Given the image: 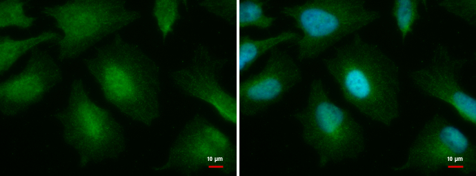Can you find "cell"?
<instances>
[{
  "label": "cell",
  "instance_id": "cell-13",
  "mask_svg": "<svg viewBox=\"0 0 476 176\" xmlns=\"http://www.w3.org/2000/svg\"><path fill=\"white\" fill-rule=\"evenodd\" d=\"M202 10L210 15L230 25L237 24V28H255L266 30L272 28L276 19L268 14L266 3L263 1L216 0L199 2Z\"/></svg>",
  "mask_w": 476,
  "mask_h": 176
},
{
  "label": "cell",
  "instance_id": "cell-7",
  "mask_svg": "<svg viewBox=\"0 0 476 176\" xmlns=\"http://www.w3.org/2000/svg\"><path fill=\"white\" fill-rule=\"evenodd\" d=\"M235 151L229 135L205 115L196 113L181 127L163 160L151 170L190 174L206 171L212 168L210 162H219L224 174L230 175L236 166Z\"/></svg>",
  "mask_w": 476,
  "mask_h": 176
},
{
  "label": "cell",
  "instance_id": "cell-18",
  "mask_svg": "<svg viewBox=\"0 0 476 176\" xmlns=\"http://www.w3.org/2000/svg\"><path fill=\"white\" fill-rule=\"evenodd\" d=\"M181 2L157 1L152 6V15L160 36L166 38L174 30L181 13Z\"/></svg>",
  "mask_w": 476,
  "mask_h": 176
},
{
  "label": "cell",
  "instance_id": "cell-12",
  "mask_svg": "<svg viewBox=\"0 0 476 176\" xmlns=\"http://www.w3.org/2000/svg\"><path fill=\"white\" fill-rule=\"evenodd\" d=\"M409 80L418 92L446 104L463 120L476 126L475 97L464 86L450 54H437L425 65L412 71Z\"/></svg>",
  "mask_w": 476,
  "mask_h": 176
},
{
  "label": "cell",
  "instance_id": "cell-10",
  "mask_svg": "<svg viewBox=\"0 0 476 176\" xmlns=\"http://www.w3.org/2000/svg\"><path fill=\"white\" fill-rule=\"evenodd\" d=\"M220 59L209 47L201 45L169 76L179 92L206 104L221 120L234 126L236 118L241 116L237 112L235 94L222 83Z\"/></svg>",
  "mask_w": 476,
  "mask_h": 176
},
{
  "label": "cell",
  "instance_id": "cell-2",
  "mask_svg": "<svg viewBox=\"0 0 476 176\" xmlns=\"http://www.w3.org/2000/svg\"><path fill=\"white\" fill-rule=\"evenodd\" d=\"M104 99L126 118L149 126L162 111L159 64L141 45L121 35L83 60Z\"/></svg>",
  "mask_w": 476,
  "mask_h": 176
},
{
  "label": "cell",
  "instance_id": "cell-5",
  "mask_svg": "<svg viewBox=\"0 0 476 176\" xmlns=\"http://www.w3.org/2000/svg\"><path fill=\"white\" fill-rule=\"evenodd\" d=\"M299 36L293 43L299 61L317 58L343 40L376 23L381 12L362 0H312L283 6Z\"/></svg>",
  "mask_w": 476,
  "mask_h": 176
},
{
  "label": "cell",
  "instance_id": "cell-4",
  "mask_svg": "<svg viewBox=\"0 0 476 176\" xmlns=\"http://www.w3.org/2000/svg\"><path fill=\"white\" fill-rule=\"evenodd\" d=\"M53 118L80 168L116 160L127 149L128 138L122 124L92 97L81 78L71 80L65 102Z\"/></svg>",
  "mask_w": 476,
  "mask_h": 176
},
{
  "label": "cell",
  "instance_id": "cell-17",
  "mask_svg": "<svg viewBox=\"0 0 476 176\" xmlns=\"http://www.w3.org/2000/svg\"><path fill=\"white\" fill-rule=\"evenodd\" d=\"M37 18L26 10L24 2L21 1H1L0 2L1 29L16 28L23 30L32 28Z\"/></svg>",
  "mask_w": 476,
  "mask_h": 176
},
{
  "label": "cell",
  "instance_id": "cell-14",
  "mask_svg": "<svg viewBox=\"0 0 476 176\" xmlns=\"http://www.w3.org/2000/svg\"><path fill=\"white\" fill-rule=\"evenodd\" d=\"M237 38V67L241 75L247 72L263 56L270 54L284 44L294 43L299 38L298 31L288 28L276 34L264 37L255 38L240 33Z\"/></svg>",
  "mask_w": 476,
  "mask_h": 176
},
{
  "label": "cell",
  "instance_id": "cell-8",
  "mask_svg": "<svg viewBox=\"0 0 476 176\" xmlns=\"http://www.w3.org/2000/svg\"><path fill=\"white\" fill-rule=\"evenodd\" d=\"M462 163L464 174L476 173V146L470 137L442 113L430 116L412 140L395 173H435Z\"/></svg>",
  "mask_w": 476,
  "mask_h": 176
},
{
  "label": "cell",
  "instance_id": "cell-6",
  "mask_svg": "<svg viewBox=\"0 0 476 176\" xmlns=\"http://www.w3.org/2000/svg\"><path fill=\"white\" fill-rule=\"evenodd\" d=\"M41 13L60 32L56 56L74 60L102 40L119 32L141 17L140 10L122 0H79L46 5Z\"/></svg>",
  "mask_w": 476,
  "mask_h": 176
},
{
  "label": "cell",
  "instance_id": "cell-19",
  "mask_svg": "<svg viewBox=\"0 0 476 176\" xmlns=\"http://www.w3.org/2000/svg\"><path fill=\"white\" fill-rule=\"evenodd\" d=\"M449 15L470 25L476 22V0H445L438 2Z\"/></svg>",
  "mask_w": 476,
  "mask_h": 176
},
{
  "label": "cell",
  "instance_id": "cell-11",
  "mask_svg": "<svg viewBox=\"0 0 476 176\" xmlns=\"http://www.w3.org/2000/svg\"><path fill=\"white\" fill-rule=\"evenodd\" d=\"M64 72L57 58L43 49L31 52L16 73L0 85L3 116H19L43 100L63 80Z\"/></svg>",
  "mask_w": 476,
  "mask_h": 176
},
{
  "label": "cell",
  "instance_id": "cell-9",
  "mask_svg": "<svg viewBox=\"0 0 476 176\" xmlns=\"http://www.w3.org/2000/svg\"><path fill=\"white\" fill-rule=\"evenodd\" d=\"M304 70L295 56L284 49L271 52L260 69L238 83L241 116L254 118L283 100L301 83Z\"/></svg>",
  "mask_w": 476,
  "mask_h": 176
},
{
  "label": "cell",
  "instance_id": "cell-16",
  "mask_svg": "<svg viewBox=\"0 0 476 176\" xmlns=\"http://www.w3.org/2000/svg\"><path fill=\"white\" fill-rule=\"evenodd\" d=\"M421 1L396 0L391 6V16L402 41L412 34L420 15Z\"/></svg>",
  "mask_w": 476,
  "mask_h": 176
},
{
  "label": "cell",
  "instance_id": "cell-15",
  "mask_svg": "<svg viewBox=\"0 0 476 176\" xmlns=\"http://www.w3.org/2000/svg\"><path fill=\"white\" fill-rule=\"evenodd\" d=\"M59 37L60 33L52 29L21 38L2 34L0 37L1 75L8 72L25 55L44 44L56 43Z\"/></svg>",
  "mask_w": 476,
  "mask_h": 176
},
{
  "label": "cell",
  "instance_id": "cell-1",
  "mask_svg": "<svg viewBox=\"0 0 476 176\" xmlns=\"http://www.w3.org/2000/svg\"><path fill=\"white\" fill-rule=\"evenodd\" d=\"M323 66L343 100L366 119L389 126L399 118L400 66L380 45L355 35Z\"/></svg>",
  "mask_w": 476,
  "mask_h": 176
},
{
  "label": "cell",
  "instance_id": "cell-3",
  "mask_svg": "<svg viewBox=\"0 0 476 176\" xmlns=\"http://www.w3.org/2000/svg\"><path fill=\"white\" fill-rule=\"evenodd\" d=\"M292 117L321 168L358 159L367 148L363 125L333 98L319 76L310 80L304 102Z\"/></svg>",
  "mask_w": 476,
  "mask_h": 176
}]
</instances>
